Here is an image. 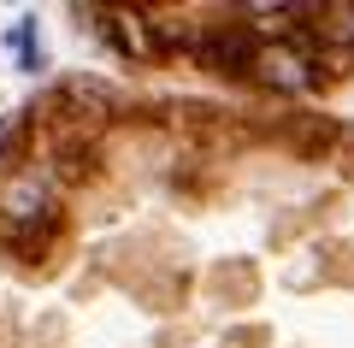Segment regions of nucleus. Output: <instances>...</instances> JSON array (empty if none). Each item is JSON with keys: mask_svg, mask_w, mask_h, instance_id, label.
I'll list each match as a JSON object with an SVG mask.
<instances>
[{"mask_svg": "<svg viewBox=\"0 0 354 348\" xmlns=\"http://www.w3.org/2000/svg\"><path fill=\"white\" fill-rule=\"evenodd\" d=\"M48 207H53L48 172L24 165V172H6V177H0V224H36Z\"/></svg>", "mask_w": 354, "mask_h": 348, "instance_id": "obj_1", "label": "nucleus"}, {"mask_svg": "<svg viewBox=\"0 0 354 348\" xmlns=\"http://www.w3.org/2000/svg\"><path fill=\"white\" fill-rule=\"evenodd\" d=\"M260 83H272V89H307L313 83V59H307L301 48H254V65H248Z\"/></svg>", "mask_w": 354, "mask_h": 348, "instance_id": "obj_2", "label": "nucleus"}, {"mask_svg": "<svg viewBox=\"0 0 354 348\" xmlns=\"http://www.w3.org/2000/svg\"><path fill=\"white\" fill-rule=\"evenodd\" d=\"M330 24H319V36L325 42H337V48H354V6H330Z\"/></svg>", "mask_w": 354, "mask_h": 348, "instance_id": "obj_3", "label": "nucleus"}]
</instances>
